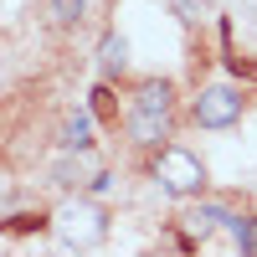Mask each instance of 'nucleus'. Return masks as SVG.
I'll use <instances>...</instances> for the list:
<instances>
[{
	"instance_id": "obj_1",
	"label": "nucleus",
	"mask_w": 257,
	"mask_h": 257,
	"mask_svg": "<svg viewBox=\"0 0 257 257\" xmlns=\"http://www.w3.org/2000/svg\"><path fill=\"white\" fill-rule=\"evenodd\" d=\"M170 108H175V88H170L165 77L144 82L134 93V108H128V134L139 144H160L170 134Z\"/></svg>"
},
{
	"instance_id": "obj_2",
	"label": "nucleus",
	"mask_w": 257,
	"mask_h": 257,
	"mask_svg": "<svg viewBox=\"0 0 257 257\" xmlns=\"http://www.w3.org/2000/svg\"><path fill=\"white\" fill-rule=\"evenodd\" d=\"M155 180L170 190V196H201V185H206V165L190 155V149L165 144L160 160H155Z\"/></svg>"
},
{
	"instance_id": "obj_3",
	"label": "nucleus",
	"mask_w": 257,
	"mask_h": 257,
	"mask_svg": "<svg viewBox=\"0 0 257 257\" xmlns=\"http://www.w3.org/2000/svg\"><path fill=\"white\" fill-rule=\"evenodd\" d=\"M242 93L237 88H226V82H216V88H201L196 93V103H190V118H196L201 128H231L242 118Z\"/></svg>"
},
{
	"instance_id": "obj_4",
	"label": "nucleus",
	"mask_w": 257,
	"mask_h": 257,
	"mask_svg": "<svg viewBox=\"0 0 257 257\" xmlns=\"http://www.w3.org/2000/svg\"><path fill=\"white\" fill-rule=\"evenodd\" d=\"M190 231H201V237H206V231H221V226H231V221H237V216H231V211L226 206H216V201H201V206H190Z\"/></svg>"
},
{
	"instance_id": "obj_5",
	"label": "nucleus",
	"mask_w": 257,
	"mask_h": 257,
	"mask_svg": "<svg viewBox=\"0 0 257 257\" xmlns=\"http://www.w3.org/2000/svg\"><path fill=\"white\" fill-rule=\"evenodd\" d=\"M62 144L77 149V155H82V149H93V113H72L67 128H62Z\"/></svg>"
},
{
	"instance_id": "obj_6",
	"label": "nucleus",
	"mask_w": 257,
	"mask_h": 257,
	"mask_svg": "<svg viewBox=\"0 0 257 257\" xmlns=\"http://www.w3.org/2000/svg\"><path fill=\"white\" fill-rule=\"evenodd\" d=\"M98 62H103V72H123L128 67V41L123 36H103V57Z\"/></svg>"
},
{
	"instance_id": "obj_7",
	"label": "nucleus",
	"mask_w": 257,
	"mask_h": 257,
	"mask_svg": "<svg viewBox=\"0 0 257 257\" xmlns=\"http://www.w3.org/2000/svg\"><path fill=\"white\" fill-rule=\"evenodd\" d=\"M231 242H237L242 252H257V221L252 216H237V221H231Z\"/></svg>"
},
{
	"instance_id": "obj_8",
	"label": "nucleus",
	"mask_w": 257,
	"mask_h": 257,
	"mask_svg": "<svg viewBox=\"0 0 257 257\" xmlns=\"http://www.w3.org/2000/svg\"><path fill=\"white\" fill-rule=\"evenodd\" d=\"M52 16L62 21V26H77V21L88 16V0H52Z\"/></svg>"
},
{
	"instance_id": "obj_9",
	"label": "nucleus",
	"mask_w": 257,
	"mask_h": 257,
	"mask_svg": "<svg viewBox=\"0 0 257 257\" xmlns=\"http://www.w3.org/2000/svg\"><path fill=\"white\" fill-rule=\"evenodd\" d=\"M206 6H211V0H170V11H175L180 21H201V16H206Z\"/></svg>"
}]
</instances>
